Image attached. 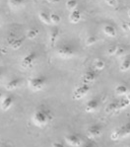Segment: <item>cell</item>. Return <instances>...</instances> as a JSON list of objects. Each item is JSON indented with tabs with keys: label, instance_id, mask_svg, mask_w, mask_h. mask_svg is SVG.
Masks as SVG:
<instances>
[{
	"label": "cell",
	"instance_id": "cell-1",
	"mask_svg": "<svg viewBox=\"0 0 130 147\" xmlns=\"http://www.w3.org/2000/svg\"><path fill=\"white\" fill-rule=\"evenodd\" d=\"M52 112L48 108L44 107V106L38 107L34 111V113L32 114V117H31V121H32L34 125L40 128L46 127V125H48L52 121Z\"/></svg>",
	"mask_w": 130,
	"mask_h": 147
},
{
	"label": "cell",
	"instance_id": "cell-2",
	"mask_svg": "<svg viewBox=\"0 0 130 147\" xmlns=\"http://www.w3.org/2000/svg\"><path fill=\"white\" fill-rule=\"evenodd\" d=\"M46 82H48V79L46 76L37 75L29 79L28 86L30 90H32L35 93H38V92H41L44 89V87L46 86Z\"/></svg>",
	"mask_w": 130,
	"mask_h": 147
},
{
	"label": "cell",
	"instance_id": "cell-3",
	"mask_svg": "<svg viewBox=\"0 0 130 147\" xmlns=\"http://www.w3.org/2000/svg\"><path fill=\"white\" fill-rule=\"evenodd\" d=\"M128 136H130V119L124 124L119 125L115 129H113V131L111 134V139L113 141H119V140Z\"/></svg>",
	"mask_w": 130,
	"mask_h": 147
},
{
	"label": "cell",
	"instance_id": "cell-4",
	"mask_svg": "<svg viewBox=\"0 0 130 147\" xmlns=\"http://www.w3.org/2000/svg\"><path fill=\"white\" fill-rule=\"evenodd\" d=\"M38 59V54L36 51H31L24 56L21 60V66L25 69H31L36 64Z\"/></svg>",
	"mask_w": 130,
	"mask_h": 147
},
{
	"label": "cell",
	"instance_id": "cell-5",
	"mask_svg": "<svg viewBox=\"0 0 130 147\" xmlns=\"http://www.w3.org/2000/svg\"><path fill=\"white\" fill-rule=\"evenodd\" d=\"M56 53L59 57L63 58V59H69L75 55V49L69 45H63V46L58 47Z\"/></svg>",
	"mask_w": 130,
	"mask_h": 147
},
{
	"label": "cell",
	"instance_id": "cell-6",
	"mask_svg": "<svg viewBox=\"0 0 130 147\" xmlns=\"http://www.w3.org/2000/svg\"><path fill=\"white\" fill-rule=\"evenodd\" d=\"M90 91V85L86 84V83H82L79 86L74 89L73 94H72V98L74 100H81L84 98Z\"/></svg>",
	"mask_w": 130,
	"mask_h": 147
},
{
	"label": "cell",
	"instance_id": "cell-7",
	"mask_svg": "<svg viewBox=\"0 0 130 147\" xmlns=\"http://www.w3.org/2000/svg\"><path fill=\"white\" fill-rule=\"evenodd\" d=\"M65 142L71 147H80L83 145V140L78 134L70 133V134L65 135L64 137Z\"/></svg>",
	"mask_w": 130,
	"mask_h": 147
},
{
	"label": "cell",
	"instance_id": "cell-8",
	"mask_svg": "<svg viewBox=\"0 0 130 147\" xmlns=\"http://www.w3.org/2000/svg\"><path fill=\"white\" fill-rule=\"evenodd\" d=\"M14 103H15V99L12 95H5L4 98L0 102V108L4 112H7V111H9L13 107Z\"/></svg>",
	"mask_w": 130,
	"mask_h": 147
},
{
	"label": "cell",
	"instance_id": "cell-9",
	"mask_svg": "<svg viewBox=\"0 0 130 147\" xmlns=\"http://www.w3.org/2000/svg\"><path fill=\"white\" fill-rule=\"evenodd\" d=\"M87 136L90 139H94V138H98L99 136H101L103 132V128L101 125L99 124H93L87 129Z\"/></svg>",
	"mask_w": 130,
	"mask_h": 147
},
{
	"label": "cell",
	"instance_id": "cell-10",
	"mask_svg": "<svg viewBox=\"0 0 130 147\" xmlns=\"http://www.w3.org/2000/svg\"><path fill=\"white\" fill-rule=\"evenodd\" d=\"M8 45L11 47L12 49H21L22 46L24 44V39L23 38H15V37H9L7 39Z\"/></svg>",
	"mask_w": 130,
	"mask_h": 147
},
{
	"label": "cell",
	"instance_id": "cell-11",
	"mask_svg": "<svg viewBox=\"0 0 130 147\" xmlns=\"http://www.w3.org/2000/svg\"><path fill=\"white\" fill-rule=\"evenodd\" d=\"M99 106H100V101L97 98H93L89 100L85 105V112L87 113H94L95 111L98 110Z\"/></svg>",
	"mask_w": 130,
	"mask_h": 147
},
{
	"label": "cell",
	"instance_id": "cell-12",
	"mask_svg": "<svg viewBox=\"0 0 130 147\" xmlns=\"http://www.w3.org/2000/svg\"><path fill=\"white\" fill-rule=\"evenodd\" d=\"M96 79H97V74H96V72L93 71V70H88V71L85 72L82 76L83 83H86V84L93 83Z\"/></svg>",
	"mask_w": 130,
	"mask_h": 147
},
{
	"label": "cell",
	"instance_id": "cell-13",
	"mask_svg": "<svg viewBox=\"0 0 130 147\" xmlns=\"http://www.w3.org/2000/svg\"><path fill=\"white\" fill-rule=\"evenodd\" d=\"M20 85H21V79L13 78L5 84V89L7 91H13V90H16L17 88H19Z\"/></svg>",
	"mask_w": 130,
	"mask_h": 147
},
{
	"label": "cell",
	"instance_id": "cell-14",
	"mask_svg": "<svg viewBox=\"0 0 130 147\" xmlns=\"http://www.w3.org/2000/svg\"><path fill=\"white\" fill-rule=\"evenodd\" d=\"M81 17H82L81 12L79 10H77V9H75V10L71 11L70 15H69V21L72 24H77L80 22Z\"/></svg>",
	"mask_w": 130,
	"mask_h": 147
},
{
	"label": "cell",
	"instance_id": "cell-15",
	"mask_svg": "<svg viewBox=\"0 0 130 147\" xmlns=\"http://www.w3.org/2000/svg\"><path fill=\"white\" fill-rule=\"evenodd\" d=\"M103 31H104L105 35H107V37H111V38L116 37V31L114 29V27L111 26V25H106L103 28Z\"/></svg>",
	"mask_w": 130,
	"mask_h": 147
},
{
	"label": "cell",
	"instance_id": "cell-16",
	"mask_svg": "<svg viewBox=\"0 0 130 147\" xmlns=\"http://www.w3.org/2000/svg\"><path fill=\"white\" fill-rule=\"evenodd\" d=\"M59 30L58 29H53L50 32V35H49V42H50L51 47H53L55 45V42H57L58 37H59Z\"/></svg>",
	"mask_w": 130,
	"mask_h": 147
},
{
	"label": "cell",
	"instance_id": "cell-17",
	"mask_svg": "<svg viewBox=\"0 0 130 147\" xmlns=\"http://www.w3.org/2000/svg\"><path fill=\"white\" fill-rule=\"evenodd\" d=\"M39 33H40V31L36 28L29 29V30L27 31V38H28L29 40H34L39 36Z\"/></svg>",
	"mask_w": 130,
	"mask_h": 147
},
{
	"label": "cell",
	"instance_id": "cell-18",
	"mask_svg": "<svg viewBox=\"0 0 130 147\" xmlns=\"http://www.w3.org/2000/svg\"><path fill=\"white\" fill-rule=\"evenodd\" d=\"M115 92H116V94L119 95V96H123V95L128 93V88L123 84H119L115 87Z\"/></svg>",
	"mask_w": 130,
	"mask_h": 147
},
{
	"label": "cell",
	"instance_id": "cell-19",
	"mask_svg": "<svg viewBox=\"0 0 130 147\" xmlns=\"http://www.w3.org/2000/svg\"><path fill=\"white\" fill-rule=\"evenodd\" d=\"M39 18H40V20H41V21L44 24H46V25H49V24H50V19H49V15L46 12H44V11L40 12L39 13Z\"/></svg>",
	"mask_w": 130,
	"mask_h": 147
},
{
	"label": "cell",
	"instance_id": "cell-20",
	"mask_svg": "<svg viewBox=\"0 0 130 147\" xmlns=\"http://www.w3.org/2000/svg\"><path fill=\"white\" fill-rule=\"evenodd\" d=\"M119 69H120V71H122V72L128 71L130 69V57H127L123 60L121 62V64H120Z\"/></svg>",
	"mask_w": 130,
	"mask_h": 147
},
{
	"label": "cell",
	"instance_id": "cell-21",
	"mask_svg": "<svg viewBox=\"0 0 130 147\" xmlns=\"http://www.w3.org/2000/svg\"><path fill=\"white\" fill-rule=\"evenodd\" d=\"M25 0H9V6L13 9L20 8L24 4Z\"/></svg>",
	"mask_w": 130,
	"mask_h": 147
},
{
	"label": "cell",
	"instance_id": "cell-22",
	"mask_svg": "<svg viewBox=\"0 0 130 147\" xmlns=\"http://www.w3.org/2000/svg\"><path fill=\"white\" fill-rule=\"evenodd\" d=\"M49 19H50V24H54V25L59 24L60 21H61V17L58 14H56V13H51L49 15Z\"/></svg>",
	"mask_w": 130,
	"mask_h": 147
},
{
	"label": "cell",
	"instance_id": "cell-23",
	"mask_svg": "<svg viewBox=\"0 0 130 147\" xmlns=\"http://www.w3.org/2000/svg\"><path fill=\"white\" fill-rule=\"evenodd\" d=\"M106 66V62L103 59H96L94 61V68L96 70H103Z\"/></svg>",
	"mask_w": 130,
	"mask_h": 147
},
{
	"label": "cell",
	"instance_id": "cell-24",
	"mask_svg": "<svg viewBox=\"0 0 130 147\" xmlns=\"http://www.w3.org/2000/svg\"><path fill=\"white\" fill-rule=\"evenodd\" d=\"M116 111H118V101L113 102L107 109V113H113Z\"/></svg>",
	"mask_w": 130,
	"mask_h": 147
},
{
	"label": "cell",
	"instance_id": "cell-25",
	"mask_svg": "<svg viewBox=\"0 0 130 147\" xmlns=\"http://www.w3.org/2000/svg\"><path fill=\"white\" fill-rule=\"evenodd\" d=\"M77 1L76 0H68V1L66 2V7L68 10L70 11H73L75 10L76 7H77Z\"/></svg>",
	"mask_w": 130,
	"mask_h": 147
},
{
	"label": "cell",
	"instance_id": "cell-26",
	"mask_svg": "<svg viewBox=\"0 0 130 147\" xmlns=\"http://www.w3.org/2000/svg\"><path fill=\"white\" fill-rule=\"evenodd\" d=\"M97 42H98V38L96 37V36H90V37H88V39H87V40H86V45L88 47H90V46H93V45H95Z\"/></svg>",
	"mask_w": 130,
	"mask_h": 147
},
{
	"label": "cell",
	"instance_id": "cell-27",
	"mask_svg": "<svg viewBox=\"0 0 130 147\" xmlns=\"http://www.w3.org/2000/svg\"><path fill=\"white\" fill-rule=\"evenodd\" d=\"M129 106V103L127 100H119L118 101V111L126 109Z\"/></svg>",
	"mask_w": 130,
	"mask_h": 147
},
{
	"label": "cell",
	"instance_id": "cell-28",
	"mask_svg": "<svg viewBox=\"0 0 130 147\" xmlns=\"http://www.w3.org/2000/svg\"><path fill=\"white\" fill-rule=\"evenodd\" d=\"M117 49H118V47L116 46V45H113V46H111L107 49V53H109V55H115Z\"/></svg>",
	"mask_w": 130,
	"mask_h": 147
},
{
	"label": "cell",
	"instance_id": "cell-29",
	"mask_svg": "<svg viewBox=\"0 0 130 147\" xmlns=\"http://www.w3.org/2000/svg\"><path fill=\"white\" fill-rule=\"evenodd\" d=\"M105 2L111 7H114L116 5V0H105Z\"/></svg>",
	"mask_w": 130,
	"mask_h": 147
},
{
	"label": "cell",
	"instance_id": "cell-30",
	"mask_svg": "<svg viewBox=\"0 0 130 147\" xmlns=\"http://www.w3.org/2000/svg\"><path fill=\"white\" fill-rule=\"evenodd\" d=\"M51 147H65V146L61 143V142L54 141V142H52V144H51Z\"/></svg>",
	"mask_w": 130,
	"mask_h": 147
},
{
	"label": "cell",
	"instance_id": "cell-31",
	"mask_svg": "<svg viewBox=\"0 0 130 147\" xmlns=\"http://www.w3.org/2000/svg\"><path fill=\"white\" fill-rule=\"evenodd\" d=\"M123 53H124V49H123L122 47H118V49H117V51H116L115 55L119 56V55H121V54H122Z\"/></svg>",
	"mask_w": 130,
	"mask_h": 147
},
{
	"label": "cell",
	"instance_id": "cell-32",
	"mask_svg": "<svg viewBox=\"0 0 130 147\" xmlns=\"http://www.w3.org/2000/svg\"><path fill=\"white\" fill-rule=\"evenodd\" d=\"M81 147H93V146H92V144H90V143H86V144H83Z\"/></svg>",
	"mask_w": 130,
	"mask_h": 147
},
{
	"label": "cell",
	"instance_id": "cell-33",
	"mask_svg": "<svg viewBox=\"0 0 130 147\" xmlns=\"http://www.w3.org/2000/svg\"><path fill=\"white\" fill-rule=\"evenodd\" d=\"M126 100L128 101V103H129V105H130V92H128V93H127V98H126Z\"/></svg>",
	"mask_w": 130,
	"mask_h": 147
},
{
	"label": "cell",
	"instance_id": "cell-34",
	"mask_svg": "<svg viewBox=\"0 0 130 147\" xmlns=\"http://www.w3.org/2000/svg\"><path fill=\"white\" fill-rule=\"evenodd\" d=\"M4 96H5V95H4L3 93H2V92H0V102H1L2 99L4 98Z\"/></svg>",
	"mask_w": 130,
	"mask_h": 147
},
{
	"label": "cell",
	"instance_id": "cell-35",
	"mask_svg": "<svg viewBox=\"0 0 130 147\" xmlns=\"http://www.w3.org/2000/svg\"><path fill=\"white\" fill-rule=\"evenodd\" d=\"M2 76H3V71H2V69H0V80H1Z\"/></svg>",
	"mask_w": 130,
	"mask_h": 147
},
{
	"label": "cell",
	"instance_id": "cell-36",
	"mask_svg": "<svg viewBox=\"0 0 130 147\" xmlns=\"http://www.w3.org/2000/svg\"><path fill=\"white\" fill-rule=\"evenodd\" d=\"M126 30H129L130 31V22H128V23H127V29Z\"/></svg>",
	"mask_w": 130,
	"mask_h": 147
},
{
	"label": "cell",
	"instance_id": "cell-37",
	"mask_svg": "<svg viewBox=\"0 0 130 147\" xmlns=\"http://www.w3.org/2000/svg\"><path fill=\"white\" fill-rule=\"evenodd\" d=\"M52 2H58V1H60V0H51Z\"/></svg>",
	"mask_w": 130,
	"mask_h": 147
},
{
	"label": "cell",
	"instance_id": "cell-38",
	"mask_svg": "<svg viewBox=\"0 0 130 147\" xmlns=\"http://www.w3.org/2000/svg\"><path fill=\"white\" fill-rule=\"evenodd\" d=\"M128 17L130 18V9H129V11H128Z\"/></svg>",
	"mask_w": 130,
	"mask_h": 147
},
{
	"label": "cell",
	"instance_id": "cell-39",
	"mask_svg": "<svg viewBox=\"0 0 130 147\" xmlns=\"http://www.w3.org/2000/svg\"><path fill=\"white\" fill-rule=\"evenodd\" d=\"M1 57H2V55H1V53H0V60H1Z\"/></svg>",
	"mask_w": 130,
	"mask_h": 147
},
{
	"label": "cell",
	"instance_id": "cell-40",
	"mask_svg": "<svg viewBox=\"0 0 130 147\" xmlns=\"http://www.w3.org/2000/svg\"><path fill=\"white\" fill-rule=\"evenodd\" d=\"M1 147H7V146H1Z\"/></svg>",
	"mask_w": 130,
	"mask_h": 147
},
{
	"label": "cell",
	"instance_id": "cell-41",
	"mask_svg": "<svg viewBox=\"0 0 130 147\" xmlns=\"http://www.w3.org/2000/svg\"><path fill=\"white\" fill-rule=\"evenodd\" d=\"M128 147H130V146H128Z\"/></svg>",
	"mask_w": 130,
	"mask_h": 147
}]
</instances>
